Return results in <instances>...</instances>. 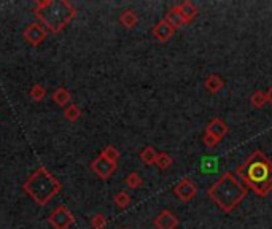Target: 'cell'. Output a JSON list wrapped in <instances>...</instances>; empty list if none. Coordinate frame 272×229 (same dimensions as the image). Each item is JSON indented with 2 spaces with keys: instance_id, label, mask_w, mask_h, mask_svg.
Masks as SVG:
<instances>
[{
  "instance_id": "1",
  "label": "cell",
  "mask_w": 272,
  "mask_h": 229,
  "mask_svg": "<svg viewBox=\"0 0 272 229\" xmlns=\"http://www.w3.org/2000/svg\"><path fill=\"white\" fill-rule=\"evenodd\" d=\"M236 177L260 198L272 193V161L261 150H255L237 167Z\"/></svg>"
},
{
  "instance_id": "2",
  "label": "cell",
  "mask_w": 272,
  "mask_h": 229,
  "mask_svg": "<svg viewBox=\"0 0 272 229\" xmlns=\"http://www.w3.org/2000/svg\"><path fill=\"white\" fill-rule=\"evenodd\" d=\"M247 194H248V188L232 172H225L207 189V196L225 214H231L247 198Z\"/></svg>"
},
{
  "instance_id": "3",
  "label": "cell",
  "mask_w": 272,
  "mask_h": 229,
  "mask_svg": "<svg viewBox=\"0 0 272 229\" xmlns=\"http://www.w3.org/2000/svg\"><path fill=\"white\" fill-rule=\"evenodd\" d=\"M34 14L46 30L59 34L76 16V10L67 0H40L35 4Z\"/></svg>"
},
{
  "instance_id": "4",
  "label": "cell",
  "mask_w": 272,
  "mask_h": 229,
  "mask_svg": "<svg viewBox=\"0 0 272 229\" xmlns=\"http://www.w3.org/2000/svg\"><path fill=\"white\" fill-rule=\"evenodd\" d=\"M23 189L38 205H46L54 196L59 194V191L62 189V185L50 170L45 166H42L26 180Z\"/></svg>"
},
{
  "instance_id": "5",
  "label": "cell",
  "mask_w": 272,
  "mask_h": 229,
  "mask_svg": "<svg viewBox=\"0 0 272 229\" xmlns=\"http://www.w3.org/2000/svg\"><path fill=\"white\" fill-rule=\"evenodd\" d=\"M48 223L54 229H69L75 223V217L66 205H59L51 212V215L48 217Z\"/></svg>"
},
{
  "instance_id": "6",
  "label": "cell",
  "mask_w": 272,
  "mask_h": 229,
  "mask_svg": "<svg viewBox=\"0 0 272 229\" xmlns=\"http://www.w3.org/2000/svg\"><path fill=\"white\" fill-rule=\"evenodd\" d=\"M116 167H118L116 162H111V161L105 159L102 155H99L94 161H91V169H92V172L98 175L99 178H102V180L110 178L111 175L115 174Z\"/></svg>"
},
{
  "instance_id": "7",
  "label": "cell",
  "mask_w": 272,
  "mask_h": 229,
  "mask_svg": "<svg viewBox=\"0 0 272 229\" xmlns=\"http://www.w3.org/2000/svg\"><path fill=\"white\" fill-rule=\"evenodd\" d=\"M173 194L183 202H189L191 199L196 198L198 194V186L195 185V182L191 178H183L180 182L173 186Z\"/></svg>"
},
{
  "instance_id": "8",
  "label": "cell",
  "mask_w": 272,
  "mask_h": 229,
  "mask_svg": "<svg viewBox=\"0 0 272 229\" xmlns=\"http://www.w3.org/2000/svg\"><path fill=\"white\" fill-rule=\"evenodd\" d=\"M24 39L32 46H40L46 39V29L40 23H32L24 29Z\"/></svg>"
},
{
  "instance_id": "9",
  "label": "cell",
  "mask_w": 272,
  "mask_h": 229,
  "mask_svg": "<svg viewBox=\"0 0 272 229\" xmlns=\"http://www.w3.org/2000/svg\"><path fill=\"white\" fill-rule=\"evenodd\" d=\"M179 218L175 217L170 210H161L158 217L153 220V224L156 229H177L179 227Z\"/></svg>"
},
{
  "instance_id": "10",
  "label": "cell",
  "mask_w": 272,
  "mask_h": 229,
  "mask_svg": "<svg viewBox=\"0 0 272 229\" xmlns=\"http://www.w3.org/2000/svg\"><path fill=\"white\" fill-rule=\"evenodd\" d=\"M173 34H175V29L166 20L158 21L153 27V37L161 43H166L167 40H170Z\"/></svg>"
},
{
  "instance_id": "11",
  "label": "cell",
  "mask_w": 272,
  "mask_h": 229,
  "mask_svg": "<svg viewBox=\"0 0 272 229\" xmlns=\"http://www.w3.org/2000/svg\"><path fill=\"white\" fill-rule=\"evenodd\" d=\"M207 132H210V134H213L218 140H221L223 137H225L226 134H228V130H229V127H228V124L223 121L221 118H213L210 123H209V126H207Z\"/></svg>"
},
{
  "instance_id": "12",
  "label": "cell",
  "mask_w": 272,
  "mask_h": 229,
  "mask_svg": "<svg viewBox=\"0 0 272 229\" xmlns=\"http://www.w3.org/2000/svg\"><path fill=\"white\" fill-rule=\"evenodd\" d=\"M175 30L177 29H180V27H183V26H186L188 24V21L183 18V14L180 13V10L177 8V7H173V8H170L167 13H166V18H164Z\"/></svg>"
},
{
  "instance_id": "13",
  "label": "cell",
  "mask_w": 272,
  "mask_h": 229,
  "mask_svg": "<svg viewBox=\"0 0 272 229\" xmlns=\"http://www.w3.org/2000/svg\"><path fill=\"white\" fill-rule=\"evenodd\" d=\"M204 86L210 94H218L223 89V86H225V81H223V78L220 75L213 73V75H209L205 78Z\"/></svg>"
},
{
  "instance_id": "14",
  "label": "cell",
  "mask_w": 272,
  "mask_h": 229,
  "mask_svg": "<svg viewBox=\"0 0 272 229\" xmlns=\"http://www.w3.org/2000/svg\"><path fill=\"white\" fill-rule=\"evenodd\" d=\"M120 23L124 29H134L139 23V16L132 10H124L120 14Z\"/></svg>"
},
{
  "instance_id": "15",
  "label": "cell",
  "mask_w": 272,
  "mask_h": 229,
  "mask_svg": "<svg viewBox=\"0 0 272 229\" xmlns=\"http://www.w3.org/2000/svg\"><path fill=\"white\" fill-rule=\"evenodd\" d=\"M53 102L57 107H64V108H66L67 105H70V92L66 88H57L53 92Z\"/></svg>"
},
{
  "instance_id": "16",
  "label": "cell",
  "mask_w": 272,
  "mask_h": 229,
  "mask_svg": "<svg viewBox=\"0 0 272 229\" xmlns=\"http://www.w3.org/2000/svg\"><path fill=\"white\" fill-rule=\"evenodd\" d=\"M177 8L180 10V13L183 14V18H185L188 23H191V21H193L196 16H198V8L193 5V2H189V0H186V2L177 5Z\"/></svg>"
},
{
  "instance_id": "17",
  "label": "cell",
  "mask_w": 272,
  "mask_h": 229,
  "mask_svg": "<svg viewBox=\"0 0 272 229\" xmlns=\"http://www.w3.org/2000/svg\"><path fill=\"white\" fill-rule=\"evenodd\" d=\"M140 159H142V162H145V164H148V166L156 164L158 153L153 146H145V148L140 151Z\"/></svg>"
},
{
  "instance_id": "18",
  "label": "cell",
  "mask_w": 272,
  "mask_h": 229,
  "mask_svg": "<svg viewBox=\"0 0 272 229\" xmlns=\"http://www.w3.org/2000/svg\"><path fill=\"white\" fill-rule=\"evenodd\" d=\"M64 117H66L69 121H78L80 118H82V110H80L78 105L70 104L64 108Z\"/></svg>"
},
{
  "instance_id": "19",
  "label": "cell",
  "mask_w": 272,
  "mask_h": 229,
  "mask_svg": "<svg viewBox=\"0 0 272 229\" xmlns=\"http://www.w3.org/2000/svg\"><path fill=\"white\" fill-rule=\"evenodd\" d=\"M172 164H173V159H172L170 155H167V153H158V159H156V166H158V169L167 170Z\"/></svg>"
},
{
  "instance_id": "20",
  "label": "cell",
  "mask_w": 272,
  "mask_h": 229,
  "mask_svg": "<svg viewBox=\"0 0 272 229\" xmlns=\"http://www.w3.org/2000/svg\"><path fill=\"white\" fill-rule=\"evenodd\" d=\"M250 102H251V105H253L255 108H263V107L267 104V101H266V92H263V91H255V92L251 94V97H250Z\"/></svg>"
},
{
  "instance_id": "21",
  "label": "cell",
  "mask_w": 272,
  "mask_h": 229,
  "mask_svg": "<svg viewBox=\"0 0 272 229\" xmlns=\"http://www.w3.org/2000/svg\"><path fill=\"white\" fill-rule=\"evenodd\" d=\"M126 185L129 186L131 189H137L143 185V178L140 177L139 172H131L129 175L126 177Z\"/></svg>"
},
{
  "instance_id": "22",
  "label": "cell",
  "mask_w": 272,
  "mask_h": 229,
  "mask_svg": "<svg viewBox=\"0 0 272 229\" xmlns=\"http://www.w3.org/2000/svg\"><path fill=\"white\" fill-rule=\"evenodd\" d=\"M115 204H116V207H118V208L124 210L127 205L131 204V196L127 194L126 191H120V193L115 196Z\"/></svg>"
},
{
  "instance_id": "23",
  "label": "cell",
  "mask_w": 272,
  "mask_h": 229,
  "mask_svg": "<svg viewBox=\"0 0 272 229\" xmlns=\"http://www.w3.org/2000/svg\"><path fill=\"white\" fill-rule=\"evenodd\" d=\"M45 97H46V89L42 85H35L30 89V99L34 102H42Z\"/></svg>"
},
{
  "instance_id": "24",
  "label": "cell",
  "mask_w": 272,
  "mask_h": 229,
  "mask_svg": "<svg viewBox=\"0 0 272 229\" xmlns=\"http://www.w3.org/2000/svg\"><path fill=\"white\" fill-rule=\"evenodd\" d=\"M105 159H108V161H111V162H116L118 159H120V151L115 148L113 145H108V146H105V148L102 150V153H101Z\"/></svg>"
},
{
  "instance_id": "25",
  "label": "cell",
  "mask_w": 272,
  "mask_h": 229,
  "mask_svg": "<svg viewBox=\"0 0 272 229\" xmlns=\"http://www.w3.org/2000/svg\"><path fill=\"white\" fill-rule=\"evenodd\" d=\"M107 218L102 215V214H95L92 218H91V226L92 229H105L107 227Z\"/></svg>"
},
{
  "instance_id": "26",
  "label": "cell",
  "mask_w": 272,
  "mask_h": 229,
  "mask_svg": "<svg viewBox=\"0 0 272 229\" xmlns=\"http://www.w3.org/2000/svg\"><path fill=\"white\" fill-rule=\"evenodd\" d=\"M202 140H204V145L205 146H209V148H213V146H217L218 143H220V140L213 136V134H210V132H204V137H202Z\"/></svg>"
},
{
  "instance_id": "27",
  "label": "cell",
  "mask_w": 272,
  "mask_h": 229,
  "mask_svg": "<svg viewBox=\"0 0 272 229\" xmlns=\"http://www.w3.org/2000/svg\"><path fill=\"white\" fill-rule=\"evenodd\" d=\"M266 101H267V104L272 105V86L266 91Z\"/></svg>"
},
{
  "instance_id": "28",
  "label": "cell",
  "mask_w": 272,
  "mask_h": 229,
  "mask_svg": "<svg viewBox=\"0 0 272 229\" xmlns=\"http://www.w3.org/2000/svg\"><path fill=\"white\" fill-rule=\"evenodd\" d=\"M121 229H126V227H121Z\"/></svg>"
}]
</instances>
